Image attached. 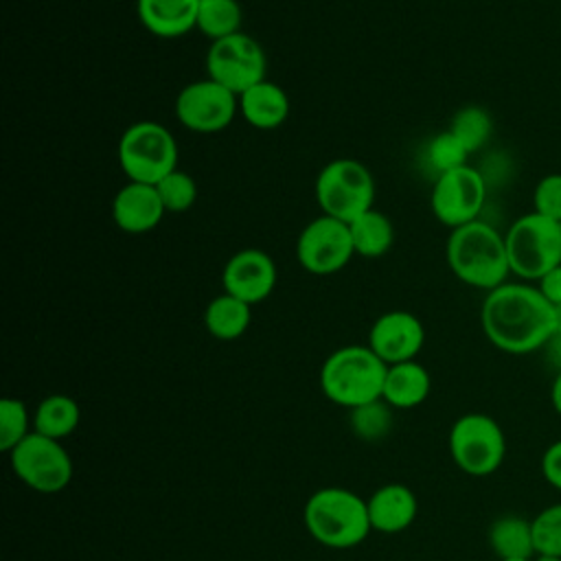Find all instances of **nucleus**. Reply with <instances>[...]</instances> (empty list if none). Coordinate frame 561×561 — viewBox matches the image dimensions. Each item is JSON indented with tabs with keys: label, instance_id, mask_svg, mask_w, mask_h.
Returning <instances> with one entry per match:
<instances>
[{
	"label": "nucleus",
	"instance_id": "obj_19",
	"mask_svg": "<svg viewBox=\"0 0 561 561\" xmlns=\"http://www.w3.org/2000/svg\"><path fill=\"white\" fill-rule=\"evenodd\" d=\"M239 114L256 129H276L289 116V96L274 81H259L239 94Z\"/></svg>",
	"mask_w": 561,
	"mask_h": 561
},
{
	"label": "nucleus",
	"instance_id": "obj_35",
	"mask_svg": "<svg viewBox=\"0 0 561 561\" xmlns=\"http://www.w3.org/2000/svg\"><path fill=\"white\" fill-rule=\"evenodd\" d=\"M543 351H546L548 359L561 370V333H554V335L548 340V344L543 346ZM559 370H557V373H559Z\"/></svg>",
	"mask_w": 561,
	"mask_h": 561
},
{
	"label": "nucleus",
	"instance_id": "obj_6",
	"mask_svg": "<svg viewBox=\"0 0 561 561\" xmlns=\"http://www.w3.org/2000/svg\"><path fill=\"white\" fill-rule=\"evenodd\" d=\"M313 191L322 215L351 224L373 208L375 180L364 162L355 158H335L320 169Z\"/></svg>",
	"mask_w": 561,
	"mask_h": 561
},
{
	"label": "nucleus",
	"instance_id": "obj_12",
	"mask_svg": "<svg viewBox=\"0 0 561 561\" xmlns=\"http://www.w3.org/2000/svg\"><path fill=\"white\" fill-rule=\"evenodd\" d=\"M355 256L346 221L329 215L311 219L298 234L296 259L313 276H331Z\"/></svg>",
	"mask_w": 561,
	"mask_h": 561
},
{
	"label": "nucleus",
	"instance_id": "obj_16",
	"mask_svg": "<svg viewBox=\"0 0 561 561\" xmlns=\"http://www.w3.org/2000/svg\"><path fill=\"white\" fill-rule=\"evenodd\" d=\"M164 213L167 208L156 184L127 182L112 199V219L123 232L129 234L153 230L162 221Z\"/></svg>",
	"mask_w": 561,
	"mask_h": 561
},
{
	"label": "nucleus",
	"instance_id": "obj_10",
	"mask_svg": "<svg viewBox=\"0 0 561 561\" xmlns=\"http://www.w3.org/2000/svg\"><path fill=\"white\" fill-rule=\"evenodd\" d=\"M206 72L213 81L221 83L239 96L265 79V50L252 35L243 31L232 33L210 42L206 53Z\"/></svg>",
	"mask_w": 561,
	"mask_h": 561
},
{
	"label": "nucleus",
	"instance_id": "obj_36",
	"mask_svg": "<svg viewBox=\"0 0 561 561\" xmlns=\"http://www.w3.org/2000/svg\"><path fill=\"white\" fill-rule=\"evenodd\" d=\"M550 399H552V408H554V412L561 416V370L557 373V377H554V381H552Z\"/></svg>",
	"mask_w": 561,
	"mask_h": 561
},
{
	"label": "nucleus",
	"instance_id": "obj_32",
	"mask_svg": "<svg viewBox=\"0 0 561 561\" xmlns=\"http://www.w3.org/2000/svg\"><path fill=\"white\" fill-rule=\"evenodd\" d=\"M533 210L561 221V173H548L535 184Z\"/></svg>",
	"mask_w": 561,
	"mask_h": 561
},
{
	"label": "nucleus",
	"instance_id": "obj_30",
	"mask_svg": "<svg viewBox=\"0 0 561 561\" xmlns=\"http://www.w3.org/2000/svg\"><path fill=\"white\" fill-rule=\"evenodd\" d=\"M535 554L561 557V502L541 508L533 519Z\"/></svg>",
	"mask_w": 561,
	"mask_h": 561
},
{
	"label": "nucleus",
	"instance_id": "obj_25",
	"mask_svg": "<svg viewBox=\"0 0 561 561\" xmlns=\"http://www.w3.org/2000/svg\"><path fill=\"white\" fill-rule=\"evenodd\" d=\"M241 24L243 11L237 0H199L195 28L210 42L239 33Z\"/></svg>",
	"mask_w": 561,
	"mask_h": 561
},
{
	"label": "nucleus",
	"instance_id": "obj_28",
	"mask_svg": "<svg viewBox=\"0 0 561 561\" xmlns=\"http://www.w3.org/2000/svg\"><path fill=\"white\" fill-rule=\"evenodd\" d=\"M167 213H184L197 199V184L193 175L182 169H173L156 184Z\"/></svg>",
	"mask_w": 561,
	"mask_h": 561
},
{
	"label": "nucleus",
	"instance_id": "obj_7",
	"mask_svg": "<svg viewBox=\"0 0 561 561\" xmlns=\"http://www.w3.org/2000/svg\"><path fill=\"white\" fill-rule=\"evenodd\" d=\"M118 164L129 182L158 184L178 169L175 136L156 121H138L118 140Z\"/></svg>",
	"mask_w": 561,
	"mask_h": 561
},
{
	"label": "nucleus",
	"instance_id": "obj_27",
	"mask_svg": "<svg viewBox=\"0 0 561 561\" xmlns=\"http://www.w3.org/2000/svg\"><path fill=\"white\" fill-rule=\"evenodd\" d=\"M31 414L24 401L4 397L0 401V449L11 451L18 447L33 430H31Z\"/></svg>",
	"mask_w": 561,
	"mask_h": 561
},
{
	"label": "nucleus",
	"instance_id": "obj_9",
	"mask_svg": "<svg viewBox=\"0 0 561 561\" xmlns=\"http://www.w3.org/2000/svg\"><path fill=\"white\" fill-rule=\"evenodd\" d=\"M13 473L37 493H59L72 480V458L61 440L31 432L9 451Z\"/></svg>",
	"mask_w": 561,
	"mask_h": 561
},
{
	"label": "nucleus",
	"instance_id": "obj_1",
	"mask_svg": "<svg viewBox=\"0 0 561 561\" xmlns=\"http://www.w3.org/2000/svg\"><path fill=\"white\" fill-rule=\"evenodd\" d=\"M480 324L495 348L511 355H528L543 348L554 335V307L537 285L506 280L486 291Z\"/></svg>",
	"mask_w": 561,
	"mask_h": 561
},
{
	"label": "nucleus",
	"instance_id": "obj_4",
	"mask_svg": "<svg viewBox=\"0 0 561 561\" xmlns=\"http://www.w3.org/2000/svg\"><path fill=\"white\" fill-rule=\"evenodd\" d=\"M386 370L368 344L340 346L320 368V388L331 403L353 410L381 399Z\"/></svg>",
	"mask_w": 561,
	"mask_h": 561
},
{
	"label": "nucleus",
	"instance_id": "obj_20",
	"mask_svg": "<svg viewBox=\"0 0 561 561\" xmlns=\"http://www.w3.org/2000/svg\"><path fill=\"white\" fill-rule=\"evenodd\" d=\"M432 390V377L416 359L388 366L381 399L394 410L419 408Z\"/></svg>",
	"mask_w": 561,
	"mask_h": 561
},
{
	"label": "nucleus",
	"instance_id": "obj_33",
	"mask_svg": "<svg viewBox=\"0 0 561 561\" xmlns=\"http://www.w3.org/2000/svg\"><path fill=\"white\" fill-rule=\"evenodd\" d=\"M541 476L550 486L561 491V438L546 447L541 456Z\"/></svg>",
	"mask_w": 561,
	"mask_h": 561
},
{
	"label": "nucleus",
	"instance_id": "obj_22",
	"mask_svg": "<svg viewBox=\"0 0 561 561\" xmlns=\"http://www.w3.org/2000/svg\"><path fill=\"white\" fill-rule=\"evenodd\" d=\"M489 546L497 559H533V524L519 515H502L489 528Z\"/></svg>",
	"mask_w": 561,
	"mask_h": 561
},
{
	"label": "nucleus",
	"instance_id": "obj_21",
	"mask_svg": "<svg viewBox=\"0 0 561 561\" xmlns=\"http://www.w3.org/2000/svg\"><path fill=\"white\" fill-rule=\"evenodd\" d=\"M250 320H252V305L226 291L215 296L204 309L206 331L221 342L241 337L248 331Z\"/></svg>",
	"mask_w": 561,
	"mask_h": 561
},
{
	"label": "nucleus",
	"instance_id": "obj_11",
	"mask_svg": "<svg viewBox=\"0 0 561 561\" xmlns=\"http://www.w3.org/2000/svg\"><path fill=\"white\" fill-rule=\"evenodd\" d=\"M239 112V96L210 77L186 83L175 96V118L195 134L224 131Z\"/></svg>",
	"mask_w": 561,
	"mask_h": 561
},
{
	"label": "nucleus",
	"instance_id": "obj_26",
	"mask_svg": "<svg viewBox=\"0 0 561 561\" xmlns=\"http://www.w3.org/2000/svg\"><path fill=\"white\" fill-rule=\"evenodd\" d=\"M447 129L462 142V147L469 153H473L489 142L493 134V121L484 107L465 105L451 116V123Z\"/></svg>",
	"mask_w": 561,
	"mask_h": 561
},
{
	"label": "nucleus",
	"instance_id": "obj_3",
	"mask_svg": "<svg viewBox=\"0 0 561 561\" xmlns=\"http://www.w3.org/2000/svg\"><path fill=\"white\" fill-rule=\"evenodd\" d=\"M302 519L309 535L333 550L355 548L373 530L368 502L344 486H324L311 493Z\"/></svg>",
	"mask_w": 561,
	"mask_h": 561
},
{
	"label": "nucleus",
	"instance_id": "obj_23",
	"mask_svg": "<svg viewBox=\"0 0 561 561\" xmlns=\"http://www.w3.org/2000/svg\"><path fill=\"white\" fill-rule=\"evenodd\" d=\"M351 239H353V250L355 254L364 259H379L383 256L394 241V228L388 215H383L377 208H370L355 217L348 224Z\"/></svg>",
	"mask_w": 561,
	"mask_h": 561
},
{
	"label": "nucleus",
	"instance_id": "obj_13",
	"mask_svg": "<svg viewBox=\"0 0 561 561\" xmlns=\"http://www.w3.org/2000/svg\"><path fill=\"white\" fill-rule=\"evenodd\" d=\"M486 199V182L482 173L469 164L436 175L430 206L434 217L451 230L480 219Z\"/></svg>",
	"mask_w": 561,
	"mask_h": 561
},
{
	"label": "nucleus",
	"instance_id": "obj_34",
	"mask_svg": "<svg viewBox=\"0 0 561 561\" xmlns=\"http://www.w3.org/2000/svg\"><path fill=\"white\" fill-rule=\"evenodd\" d=\"M537 289L543 294V298L557 307L561 305V265H557L554 270H550L548 274H543L537 283Z\"/></svg>",
	"mask_w": 561,
	"mask_h": 561
},
{
	"label": "nucleus",
	"instance_id": "obj_18",
	"mask_svg": "<svg viewBox=\"0 0 561 561\" xmlns=\"http://www.w3.org/2000/svg\"><path fill=\"white\" fill-rule=\"evenodd\" d=\"M199 0H136L140 24L156 37L173 39L197 26Z\"/></svg>",
	"mask_w": 561,
	"mask_h": 561
},
{
	"label": "nucleus",
	"instance_id": "obj_5",
	"mask_svg": "<svg viewBox=\"0 0 561 561\" xmlns=\"http://www.w3.org/2000/svg\"><path fill=\"white\" fill-rule=\"evenodd\" d=\"M504 241L511 274L526 283H537L561 265V221L557 219L530 210L511 224Z\"/></svg>",
	"mask_w": 561,
	"mask_h": 561
},
{
	"label": "nucleus",
	"instance_id": "obj_38",
	"mask_svg": "<svg viewBox=\"0 0 561 561\" xmlns=\"http://www.w3.org/2000/svg\"><path fill=\"white\" fill-rule=\"evenodd\" d=\"M533 561H561V557H550V554H535Z\"/></svg>",
	"mask_w": 561,
	"mask_h": 561
},
{
	"label": "nucleus",
	"instance_id": "obj_29",
	"mask_svg": "<svg viewBox=\"0 0 561 561\" xmlns=\"http://www.w3.org/2000/svg\"><path fill=\"white\" fill-rule=\"evenodd\" d=\"M390 421H392V408L383 399L364 403L351 410V427L364 440L383 438L390 430Z\"/></svg>",
	"mask_w": 561,
	"mask_h": 561
},
{
	"label": "nucleus",
	"instance_id": "obj_2",
	"mask_svg": "<svg viewBox=\"0 0 561 561\" xmlns=\"http://www.w3.org/2000/svg\"><path fill=\"white\" fill-rule=\"evenodd\" d=\"M445 259L458 280L484 291L500 287L511 274L504 234L482 219L449 232Z\"/></svg>",
	"mask_w": 561,
	"mask_h": 561
},
{
	"label": "nucleus",
	"instance_id": "obj_17",
	"mask_svg": "<svg viewBox=\"0 0 561 561\" xmlns=\"http://www.w3.org/2000/svg\"><path fill=\"white\" fill-rule=\"evenodd\" d=\"M368 502L370 526L383 535H397L412 526L419 513L416 495L401 482H390L373 491Z\"/></svg>",
	"mask_w": 561,
	"mask_h": 561
},
{
	"label": "nucleus",
	"instance_id": "obj_8",
	"mask_svg": "<svg viewBox=\"0 0 561 561\" xmlns=\"http://www.w3.org/2000/svg\"><path fill=\"white\" fill-rule=\"evenodd\" d=\"M449 454L460 471L473 478L495 473L506 456V438L500 423L482 412L458 416L449 430Z\"/></svg>",
	"mask_w": 561,
	"mask_h": 561
},
{
	"label": "nucleus",
	"instance_id": "obj_14",
	"mask_svg": "<svg viewBox=\"0 0 561 561\" xmlns=\"http://www.w3.org/2000/svg\"><path fill=\"white\" fill-rule=\"evenodd\" d=\"M276 263L259 248L234 252L221 270V287L226 294L241 298L248 305L265 300L276 287Z\"/></svg>",
	"mask_w": 561,
	"mask_h": 561
},
{
	"label": "nucleus",
	"instance_id": "obj_24",
	"mask_svg": "<svg viewBox=\"0 0 561 561\" xmlns=\"http://www.w3.org/2000/svg\"><path fill=\"white\" fill-rule=\"evenodd\" d=\"M79 421H81V408L72 397L48 394L35 408L33 432L61 440L79 427Z\"/></svg>",
	"mask_w": 561,
	"mask_h": 561
},
{
	"label": "nucleus",
	"instance_id": "obj_15",
	"mask_svg": "<svg viewBox=\"0 0 561 561\" xmlns=\"http://www.w3.org/2000/svg\"><path fill=\"white\" fill-rule=\"evenodd\" d=\"M423 344H425L423 322L414 313L403 309H392L381 313L368 331V346L388 366L416 359Z\"/></svg>",
	"mask_w": 561,
	"mask_h": 561
},
{
	"label": "nucleus",
	"instance_id": "obj_31",
	"mask_svg": "<svg viewBox=\"0 0 561 561\" xmlns=\"http://www.w3.org/2000/svg\"><path fill=\"white\" fill-rule=\"evenodd\" d=\"M425 158H427V164L436 171V175H440L445 171L465 167L469 151L462 147V142L449 129H445L427 142Z\"/></svg>",
	"mask_w": 561,
	"mask_h": 561
},
{
	"label": "nucleus",
	"instance_id": "obj_37",
	"mask_svg": "<svg viewBox=\"0 0 561 561\" xmlns=\"http://www.w3.org/2000/svg\"><path fill=\"white\" fill-rule=\"evenodd\" d=\"M554 333H561V305L554 307Z\"/></svg>",
	"mask_w": 561,
	"mask_h": 561
},
{
	"label": "nucleus",
	"instance_id": "obj_39",
	"mask_svg": "<svg viewBox=\"0 0 561 561\" xmlns=\"http://www.w3.org/2000/svg\"><path fill=\"white\" fill-rule=\"evenodd\" d=\"M502 561H533V559H502Z\"/></svg>",
	"mask_w": 561,
	"mask_h": 561
}]
</instances>
